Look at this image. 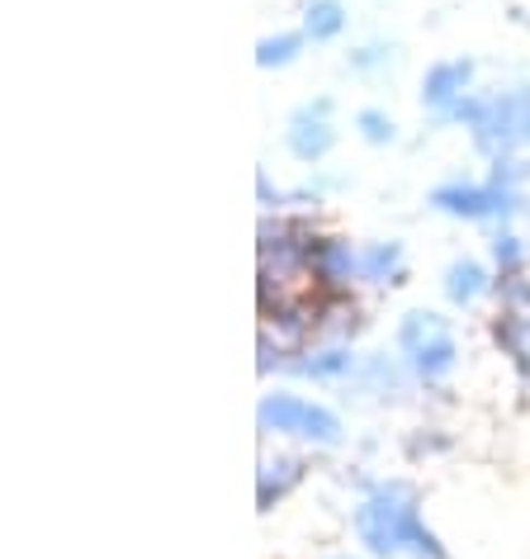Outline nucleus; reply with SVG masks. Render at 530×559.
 <instances>
[{"instance_id": "f257e3e1", "label": "nucleus", "mask_w": 530, "mask_h": 559, "mask_svg": "<svg viewBox=\"0 0 530 559\" xmlns=\"http://www.w3.org/2000/svg\"><path fill=\"white\" fill-rule=\"evenodd\" d=\"M356 526L365 545L374 555H398L408 545L412 526H417V508H412V493L402 484H388V488H374V498L356 512Z\"/></svg>"}, {"instance_id": "f03ea898", "label": "nucleus", "mask_w": 530, "mask_h": 559, "mask_svg": "<svg viewBox=\"0 0 530 559\" xmlns=\"http://www.w3.org/2000/svg\"><path fill=\"white\" fill-rule=\"evenodd\" d=\"M261 427L265 431H285V437H309L317 445H337L341 441V423L332 417L327 408H313V403L303 399H289V394H270L261 399Z\"/></svg>"}, {"instance_id": "7ed1b4c3", "label": "nucleus", "mask_w": 530, "mask_h": 559, "mask_svg": "<svg viewBox=\"0 0 530 559\" xmlns=\"http://www.w3.org/2000/svg\"><path fill=\"white\" fill-rule=\"evenodd\" d=\"M526 109H530V95L526 91H511L507 100H493L487 105L483 123H473V138L487 157H502L516 138H526Z\"/></svg>"}, {"instance_id": "20e7f679", "label": "nucleus", "mask_w": 530, "mask_h": 559, "mask_svg": "<svg viewBox=\"0 0 530 559\" xmlns=\"http://www.w3.org/2000/svg\"><path fill=\"white\" fill-rule=\"evenodd\" d=\"M356 271L360 257L351 251V242H341V237H313L309 242V275L317 280V289H346Z\"/></svg>"}, {"instance_id": "39448f33", "label": "nucleus", "mask_w": 530, "mask_h": 559, "mask_svg": "<svg viewBox=\"0 0 530 559\" xmlns=\"http://www.w3.org/2000/svg\"><path fill=\"white\" fill-rule=\"evenodd\" d=\"M469 76H473L469 62H441V67H431V72H426V86H422V100L445 115V109H455L459 100H465Z\"/></svg>"}, {"instance_id": "423d86ee", "label": "nucleus", "mask_w": 530, "mask_h": 559, "mask_svg": "<svg viewBox=\"0 0 530 559\" xmlns=\"http://www.w3.org/2000/svg\"><path fill=\"white\" fill-rule=\"evenodd\" d=\"M289 147H294V157L303 162H317L332 152V129H327V105H313L294 115V129H289Z\"/></svg>"}, {"instance_id": "0eeeda50", "label": "nucleus", "mask_w": 530, "mask_h": 559, "mask_svg": "<svg viewBox=\"0 0 530 559\" xmlns=\"http://www.w3.org/2000/svg\"><path fill=\"white\" fill-rule=\"evenodd\" d=\"M431 204L445 209V214H455V218H487L493 214V194H487V186H441Z\"/></svg>"}, {"instance_id": "6e6552de", "label": "nucleus", "mask_w": 530, "mask_h": 559, "mask_svg": "<svg viewBox=\"0 0 530 559\" xmlns=\"http://www.w3.org/2000/svg\"><path fill=\"white\" fill-rule=\"evenodd\" d=\"M299 474H303L299 460H270V465H261V512H270L299 484Z\"/></svg>"}, {"instance_id": "1a4fd4ad", "label": "nucleus", "mask_w": 530, "mask_h": 559, "mask_svg": "<svg viewBox=\"0 0 530 559\" xmlns=\"http://www.w3.org/2000/svg\"><path fill=\"white\" fill-rule=\"evenodd\" d=\"M412 366H417V374H422L426 384L445 380V374L455 370V342H450V337H436V342L417 346V352H412Z\"/></svg>"}, {"instance_id": "9d476101", "label": "nucleus", "mask_w": 530, "mask_h": 559, "mask_svg": "<svg viewBox=\"0 0 530 559\" xmlns=\"http://www.w3.org/2000/svg\"><path fill=\"white\" fill-rule=\"evenodd\" d=\"M487 289V275L479 261H455L450 275H445V295H450L455 304H473Z\"/></svg>"}, {"instance_id": "9b49d317", "label": "nucleus", "mask_w": 530, "mask_h": 559, "mask_svg": "<svg viewBox=\"0 0 530 559\" xmlns=\"http://www.w3.org/2000/svg\"><path fill=\"white\" fill-rule=\"evenodd\" d=\"M341 24H346V10L337 5V0H313L309 5V38H337L341 34Z\"/></svg>"}, {"instance_id": "f8f14e48", "label": "nucleus", "mask_w": 530, "mask_h": 559, "mask_svg": "<svg viewBox=\"0 0 530 559\" xmlns=\"http://www.w3.org/2000/svg\"><path fill=\"white\" fill-rule=\"evenodd\" d=\"M402 251H398V242H380V247H370L365 257H360V271H365L370 280H398L402 271Z\"/></svg>"}, {"instance_id": "ddd939ff", "label": "nucleus", "mask_w": 530, "mask_h": 559, "mask_svg": "<svg viewBox=\"0 0 530 559\" xmlns=\"http://www.w3.org/2000/svg\"><path fill=\"white\" fill-rule=\"evenodd\" d=\"M436 337H445V328H441L436 313H408V318H402L398 342L408 346V352H417V346H426V342H436Z\"/></svg>"}, {"instance_id": "4468645a", "label": "nucleus", "mask_w": 530, "mask_h": 559, "mask_svg": "<svg viewBox=\"0 0 530 559\" xmlns=\"http://www.w3.org/2000/svg\"><path fill=\"white\" fill-rule=\"evenodd\" d=\"M299 48H303V38H299V34L261 38V48H256V62H261V67H285V62H294V58H299Z\"/></svg>"}, {"instance_id": "2eb2a0df", "label": "nucleus", "mask_w": 530, "mask_h": 559, "mask_svg": "<svg viewBox=\"0 0 530 559\" xmlns=\"http://www.w3.org/2000/svg\"><path fill=\"white\" fill-rule=\"evenodd\" d=\"M502 304H507V313H516V318H521V323L530 328V280L502 275Z\"/></svg>"}, {"instance_id": "dca6fc26", "label": "nucleus", "mask_w": 530, "mask_h": 559, "mask_svg": "<svg viewBox=\"0 0 530 559\" xmlns=\"http://www.w3.org/2000/svg\"><path fill=\"white\" fill-rule=\"evenodd\" d=\"M493 257H497V265H502V275H521V265H526V251H521V242H516V237H507V233H502L497 242H493Z\"/></svg>"}, {"instance_id": "f3484780", "label": "nucleus", "mask_w": 530, "mask_h": 559, "mask_svg": "<svg viewBox=\"0 0 530 559\" xmlns=\"http://www.w3.org/2000/svg\"><path fill=\"white\" fill-rule=\"evenodd\" d=\"M346 366H351V356L346 352H323V356H313V360H299V374H341Z\"/></svg>"}, {"instance_id": "a211bd4d", "label": "nucleus", "mask_w": 530, "mask_h": 559, "mask_svg": "<svg viewBox=\"0 0 530 559\" xmlns=\"http://www.w3.org/2000/svg\"><path fill=\"white\" fill-rule=\"evenodd\" d=\"M360 133H365L370 143H388V138H394V123L384 115H374V109H365V115H360Z\"/></svg>"}, {"instance_id": "6ab92c4d", "label": "nucleus", "mask_w": 530, "mask_h": 559, "mask_svg": "<svg viewBox=\"0 0 530 559\" xmlns=\"http://www.w3.org/2000/svg\"><path fill=\"white\" fill-rule=\"evenodd\" d=\"M275 360H280V356H275V346H270V337H261V370H270V366H275Z\"/></svg>"}, {"instance_id": "aec40b11", "label": "nucleus", "mask_w": 530, "mask_h": 559, "mask_svg": "<svg viewBox=\"0 0 530 559\" xmlns=\"http://www.w3.org/2000/svg\"><path fill=\"white\" fill-rule=\"evenodd\" d=\"M526 143H530V109H526Z\"/></svg>"}]
</instances>
